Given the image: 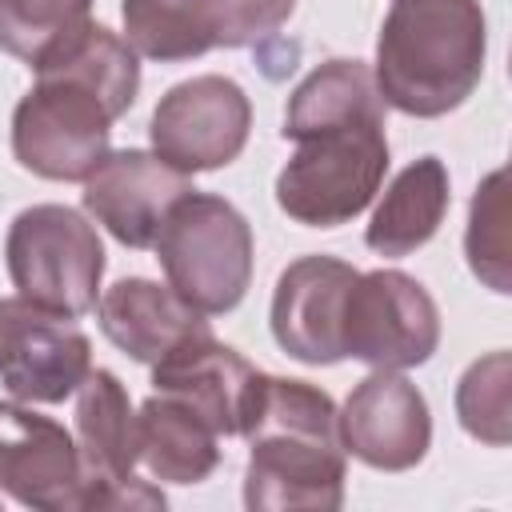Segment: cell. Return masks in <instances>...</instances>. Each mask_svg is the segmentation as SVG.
<instances>
[{
	"label": "cell",
	"mask_w": 512,
	"mask_h": 512,
	"mask_svg": "<svg viewBox=\"0 0 512 512\" xmlns=\"http://www.w3.org/2000/svg\"><path fill=\"white\" fill-rule=\"evenodd\" d=\"M32 68L36 84L12 112V156L44 180H88L136 104L140 60L108 24L84 20Z\"/></svg>",
	"instance_id": "cell-1"
},
{
	"label": "cell",
	"mask_w": 512,
	"mask_h": 512,
	"mask_svg": "<svg viewBox=\"0 0 512 512\" xmlns=\"http://www.w3.org/2000/svg\"><path fill=\"white\" fill-rule=\"evenodd\" d=\"M488 56L480 0H392L376 36L380 100L404 116H444L460 108Z\"/></svg>",
	"instance_id": "cell-3"
},
{
	"label": "cell",
	"mask_w": 512,
	"mask_h": 512,
	"mask_svg": "<svg viewBox=\"0 0 512 512\" xmlns=\"http://www.w3.org/2000/svg\"><path fill=\"white\" fill-rule=\"evenodd\" d=\"M448 200H452V188H448L444 160L440 156L412 160L384 188V196L364 228V244L388 260L424 248L436 236V228L444 224Z\"/></svg>",
	"instance_id": "cell-18"
},
{
	"label": "cell",
	"mask_w": 512,
	"mask_h": 512,
	"mask_svg": "<svg viewBox=\"0 0 512 512\" xmlns=\"http://www.w3.org/2000/svg\"><path fill=\"white\" fill-rule=\"evenodd\" d=\"M508 384H512L508 352H488L484 360L468 364V372L456 384V416H460L464 432L492 444V448H504L512 436Z\"/></svg>",
	"instance_id": "cell-22"
},
{
	"label": "cell",
	"mask_w": 512,
	"mask_h": 512,
	"mask_svg": "<svg viewBox=\"0 0 512 512\" xmlns=\"http://www.w3.org/2000/svg\"><path fill=\"white\" fill-rule=\"evenodd\" d=\"M8 276L32 304L64 316H84L100 300L104 244L96 224H88L68 204L24 208L4 240Z\"/></svg>",
	"instance_id": "cell-6"
},
{
	"label": "cell",
	"mask_w": 512,
	"mask_h": 512,
	"mask_svg": "<svg viewBox=\"0 0 512 512\" xmlns=\"http://www.w3.org/2000/svg\"><path fill=\"white\" fill-rule=\"evenodd\" d=\"M136 464L148 480L200 484L220 464V432L184 400L152 392L136 412Z\"/></svg>",
	"instance_id": "cell-17"
},
{
	"label": "cell",
	"mask_w": 512,
	"mask_h": 512,
	"mask_svg": "<svg viewBox=\"0 0 512 512\" xmlns=\"http://www.w3.org/2000/svg\"><path fill=\"white\" fill-rule=\"evenodd\" d=\"M244 440V504L252 512H336L344 504L348 452L340 408L324 388L264 372Z\"/></svg>",
	"instance_id": "cell-2"
},
{
	"label": "cell",
	"mask_w": 512,
	"mask_h": 512,
	"mask_svg": "<svg viewBox=\"0 0 512 512\" xmlns=\"http://www.w3.org/2000/svg\"><path fill=\"white\" fill-rule=\"evenodd\" d=\"M100 332L136 364H156L180 340L212 332L204 312L184 304L168 284L124 276L96 300Z\"/></svg>",
	"instance_id": "cell-16"
},
{
	"label": "cell",
	"mask_w": 512,
	"mask_h": 512,
	"mask_svg": "<svg viewBox=\"0 0 512 512\" xmlns=\"http://www.w3.org/2000/svg\"><path fill=\"white\" fill-rule=\"evenodd\" d=\"M344 360H360L368 368L404 372L428 364L440 344V312L436 300L400 268L360 272L348 288L344 328H340Z\"/></svg>",
	"instance_id": "cell-7"
},
{
	"label": "cell",
	"mask_w": 512,
	"mask_h": 512,
	"mask_svg": "<svg viewBox=\"0 0 512 512\" xmlns=\"http://www.w3.org/2000/svg\"><path fill=\"white\" fill-rule=\"evenodd\" d=\"M344 452L376 472H408L432 444V416L424 392L388 368H372L340 408Z\"/></svg>",
	"instance_id": "cell-12"
},
{
	"label": "cell",
	"mask_w": 512,
	"mask_h": 512,
	"mask_svg": "<svg viewBox=\"0 0 512 512\" xmlns=\"http://www.w3.org/2000/svg\"><path fill=\"white\" fill-rule=\"evenodd\" d=\"M216 4V48H248L280 32L296 0H212Z\"/></svg>",
	"instance_id": "cell-24"
},
{
	"label": "cell",
	"mask_w": 512,
	"mask_h": 512,
	"mask_svg": "<svg viewBox=\"0 0 512 512\" xmlns=\"http://www.w3.org/2000/svg\"><path fill=\"white\" fill-rule=\"evenodd\" d=\"M124 40L136 56L180 64L216 48L212 0H120Z\"/></svg>",
	"instance_id": "cell-20"
},
{
	"label": "cell",
	"mask_w": 512,
	"mask_h": 512,
	"mask_svg": "<svg viewBox=\"0 0 512 512\" xmlns=\"http://www.w3.org/2000/svg\"><path fill=\"white\" fill-rule=\"evenodd\" d=\"M384 100L376 76L364 60H324L312 68L288 96L284 108V140H300L316 128L344 124V120H384Z\"/></svg>",
	"instance_id": "cell-19"
},
{
	"label": "cell",
	"mask_w": 512,
	"mask_h": 512,
	"mask_svg": "<svg viewBox=\"0 0 512 512\" xmlns=\"http://www.w3.org/2000/svg\"><path fill=\"white\" fill-rule=\"evenodd\" d=\"M152 248L168 288L204 316L232 312L252 284V228L224 196L196 188L180 196Z\"/></svg>",
	"instance_id": "cell-5"
},
{
	"label": "cell",
	"mask_w": 512,
	"mask_h": 512,
	"mask_svg": "<svg viewBox=\"0 0 512 512\" xmlns=\"http://www.w3.org/2000/svg\"><path fill=\"white\" fill-rule=\"evenodd\" d=\"M76 448L84 468V512L164 508V492L136 476V408L108 368L88 372L76 388Z\"/></svg>",
	"instance_id": "cell-8"
},
{
	"label": "cell",
	"mask_w": 512,
	"mask_h": 512,
	"mask_svg": "<svg viewBox=\"0 0 512 512\" xmlns=\"http://www.w3.org/2000/svg\"><path fill=\"white\" fill-rule=\"evenodd\" d=\"M252 128V104L228 76H192L172 84L148 120V140L160 160L180 172H212L232 164Z\"/></svg>",
	"instance_id": "cell-9"
},
{
	"label": "cell",
	"mask_w": 512,
	"mask_h": 512,
	"mask_svg": "<svg viewBox=\"0 0 512 512\" xmlns=\"http://www.w3.org/2000/svg\"><path fill=\"white\" fill-rule=\"evenodd\" d=\"M92 12V0H0V48L28 68L76 32Z\"/></svg>",
	"instance_id": "cell-21"
},
{
	"label": "cell",
	"mask_w": 512,
	"mask_h": 512,
	"mask_svg": "<svg viewBox=\"0 0 512 512\" xmlns=\"http://www.w3.org/2000/svg\"><path fill=\"white\" fill-rule=\"evenodd\" d=\"M508 208H504V172L484 176V184L472 196L468 212V232H464V252L472 272L492 288V292H512L508 288Z\"/></svg>",
	"instance_id": "cell-23"
},
{
	"label": "cell",
	"mask_w": 512,
	"mask_h": 512,
	"mask_svg": "<svg viewBox=\"0 0 512 512\" xmlns=\"http://www.w3.org/2000/svg\"><path fill=\"white\" fill-rule=\"evenodd\" d=\"M260 380L264 372L252 368L236 348L220 344L212 332L180 340L152 364V392L184 400L220 436H244L260 396Z\"/></svg>",
	"instance_id": "cell-15"
},
{
	"label": "cell",
	"mask_w": 512,
	"mask_h": 512,
	"mask_svg": "<svg viewBox=\"0 0 512 512\" xmlns=\"http://www.w3.org/2000/svg\"><path fill=\"white\" fill-rule=\"evenodd\" d=\"M192 192V176L144 148L108 152L84 180V208L124 248H152L168 208Z\"/></svg>",
	"instance_id": "cell-13"
},
{
	"label": "cell",
	"mask_w": 512,
	"mask_h": 512,
	"mask_svg": "<svg viewBox=\"0 0 512 512\" xmlns=\"http://www.w3.org/2000/svg\"><path fill=\"white\" fill-rule=\"evenodd\" d=\"M0 492L40 512H84L76 436L52 416L0 400Z\"/></svg>",
	"instance_id": "cell-11"
},
{
	"label": "cell",
	"mask_w": 512,
	"mask_h": 512,
	"mask_svg": "<svg viewBox=\"0 0 512 512\" xmlns=\"http://www.w3.org/2000/svg\"><path fill=\"white\" fill-rule=\"evenodd\" d=\"M356 268L336 256H300L292 260L272 292V340L300 364H340L344 344V304L356 284Z\"/></svg>",
	"instance_id": "cell-14"
},
{
	"label": "cell",
	"mask_w": 512,
	"mask_h": 512,
	"mask_svg": "<svg viewBox=\"0 0 512 512\" xmlns=\"http://www.w3.org/2000/svg\"><path fill=\"white\" fill-rule=\"evenodd\" d=\"M388 172L384 120H344L296 140L276 176V204L308 228H340L360 216Z\"/></svg>",
	"instance_id": "cell-4"
},
{
	"label": "cell",
	"mask_w": 512,
	"mask_h": 512,
	"mask_svg": "<svg viewBox=\"0 0 512 512\" xmlns=\"http://www.w3.org/2000/svg\"><path fill=\"white\" fill-rule=\"evenodd\" d=\"M92 372V340L76 316L32 304L28 296L0 300V384L24 404H60Z\"/></svg>",
	"instance_id": "cell-10"
}]
</instances>
